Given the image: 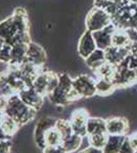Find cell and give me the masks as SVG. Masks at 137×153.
Masks as SVG:
<instances>
[{"label":"cell","mask_w":137,"mask_h":153,"mask_svg":"<svg viewBox=\"0 0 137 153\" xmlns=\"http://www.w3.org/2000/svg\"><path fill=\"white\" fill-rule=\"evenodd\" d=\"M54 127L59 131V133L61 134L64 139L68 138L69 136H71L74 133L72 125L70 123V120H63V118H57Z\"/></svg>","instance_id":"83f0119b"},{"label":"cell","mask_w":137,"mask_h":153,"mask_svg":"<svg viewBox=\"0 0 137 153\" xmlns=\"http://www.w3.org/2000/svg\"><path fill=\"white\" fill-rule=\"evenodd\" d=\"M95 85L96 95L99 96H109L112 93H114L115 90H117L114 82L112 80H109V79L97 78V80H95Z\"/></svg>","instance_id":"7402d4cb"},{"label":"cell","mask_w":137,"mask_h":153,"mask_svg":"<svg viewBox=\"0 0 137 153\" xmlns=\"http://www.w3.org/2000/svg\"><path fill=\"white\" fill-rule=\"evenodd\" d=\"M134 152H135V150H134L133 146H132L130 139H129V136H126L119 153H134Z\"/></svg>","instance_id":"f546056e"},{"label":"cell","mask_w":137,"mask_h":153,"mask_svg":"<svg viewBox=\"0 0 137 153\" xmlns=\"http://www.w3.org/2000/svg\"><path fill=\"white\" fill-rule=\"evenodd\" d=\"M89 113L85 108H78L74 110L70 117V123L73 128V132L75 134L81 136L83 138H87L86 126L88 122Z\"/></svg>","instance_id":"9c48e42d"},{"label":"cell","mask_w":137,"mask_h":153,"mask_svg":"<svg viewBox=\"0 0 137 153\" xmlns=\"http://www.w3.org/2000/svg\"><path fill=\"white\" fill-rule=\"evenodd\" d=\"M26 61H28V62L38 66L40 68H43L44 65L46 62L45 50L39 44L34 43V42L31 41L28 45Z\"/></svg>","instance_id":"7c38bea8"},{"label":"cell","mask_w":137,"mask_h":153,"mask_svg":"<svg viewBox=\"0 0 137 153\" xmlns=\"http://www.w3.org/2000/svg\"><path fill=\"white\" fill-rule=\"evenodd\" d=\"M56 120L57 118L51 117H43L38 120L34 129V141L39 149L43 150L46 147L44 136H45L47 130L55 126Z\"/></svg>","instance_id":"ba28073f"},{"label":"cell","mask_w":137,"mask_h":153,"mask_svg":"<svg viewBox=\"0 0 137 153\" xmlns=\"http://www.w3.org/2000/svg\"><path fill=\"white\" fill-rule=\"evenodd\" d=\"M22 126L16 123L14 120H12L11 117H7L5 114L4 115V118L2 120L1 125H0V128L2 129V131L4 132V134L7 136V138L11 139L14 135L17 133V131L21 129Z\"/></svg>","instance_id":"cb8c5ba5"},{"label":"cell","mask_w":137,"mask_h":153,"mask_svg":"<svg viewBox=\"0 0 137 153\" xmlns=\"http://www.w3.org/2000/svg\"><path fill=\"white\" fill-rule=\"evenodd\" d=\"M5 139H9V138H7V136L4 134V132L2 131L1 128H0V141H1V140H5Z\"/></svg>","instance_id":"d590c367"},{"label":"cell","mask_w":137,"mask_h":153,"mask_svg":"<svg viewBox=\"0 0 137 153\" xmlns=\"http://www.w3.org/2000/svg\"><path fill=\"white\" fill-rule=\"evenodd\" d=\"M22 100L26 103L27 105H29L30 107H32L33 109L38 111L39 109H41V107L44 104V98L45 96L36 91L33 87H28L24 90H22L19 93H17Z\"/></svg>","instance_id":"8fae6325"},{"label":"cell","mask_w":137,"mask_h":153,"mask_svg":"<svg viewBox=\"0 0 137 153\" xmlns=\"http://www.w3.org/2000/svg\"><path fill=\"white\" fill-rule=\"evenodd\" d=\"M130 54L132 56H134V57L137 58V41L134 42V43H132V45L130 47Z\"/></svg>","instance_id":"e575fe53"},{"label":"cell","mask_w":137,"mask_h":153,"mask_svg":"<svg viewBox=\"0 0 137 153\" xmlns=\"http://www.w3.org/2000/svg\"><path fill=\"white\" fill-rule=\"evenodd\" d=\"M58 85V75L52 71H41L33 81V87L40 94L47 97V95Z\"/></svg>","instance_id":"5b68a950"},{"label":"cell","mask_w":137,"mask_h":153,"mask_svg":"<svg viewBox=\"0 0 137 153\" xmlns=\"http://www.w3.org/2000/svg\"><path fill=\"white\" fill-rule=\"evenodd\" d=\"M12 147L11 139H5L0 141V153H10Z\"/></svg>","instance_id":"4dcf8cb0"},{"label":"cell","mask_w":137,"mask_h":153,"mask_svg":"<svg viewBox=\"0 0 137 153\" xmlns=\"http://www.w3.org/2000/svg\"><path fill=\"white\" fill-rule=\"evenodd\" d=\"M129 132V122L124 117H114L106 120V133L109 135H125Z\"/></svg>","instance_id":"4fadbf2b"},{"label":"cell","mask_w":137,"mask_h":153,"mask_svg":"<svg viewBox=\"0 0 137 153\" xmlns=\"http://www.w3.org/2000/svg\"><path fill=\"white\" fill-rule=\"evenodd\" d=\"M129 139H130V142L134 148V150L137 151V132L132 134L131 136H129Z\"/></svg>","instance_id":"836d02e7"},{"label":"cell","mask_w":137,"mask_h":153,"mask_svg":"<svg viewBox=\"0 0 137 153\" xmlns=\"http://www.w3.org/2000/svg\"><path fill=\"white\" fill-rule=\"evenodd\" d=\"M11 56V45L5 43L2 49L0 50V62L9 65Z\"/></svg>","instance_id":"f1b7e54d"},{"label":"cell","mask_w":137,"mask_h":153,"mask_svg":"<svg viewBox=\"0 0 137 153\" xmlns=\"http://www.w3.org/2000/svg\"><path fill=\"white\" fill-rule=\"evenodd\" d=\"M74 89L80 98H92L96 95L95 80L92 76L82 74L73 79Z\"/></svg>","instance_id":"52a82bcc"},{"label":"cell","mask_w":137,"mask_h":153,"mask_svg":"<svg viewBox=\"0 0 137 153\" xmlns=\"http://www.w3.org/2000/svg\"><path fill=\"white\" fill-rule=\"evenodd\" d=\"M104 52H106V61L117 66L128 57V55L130 54V48L117 47L112 45L111 47L106 49Z\"/></svg>","instance_id":"9a60e30c"},{"label":"cell","mask_w":137,"mask_h":153,"mask_svg":"<svg viewBox=\"0 0 137 153\" xmlns=\"http://www.w3.org/2000/svg\"><path fill=\"white\" fill-rule=\"evenodd\" d=\"M126 0H94V6L104 9L113 18L117 13Z\"/></svg>","instance_id":"ac0fdd59"},{"label":"cell","mask_w":137,"mask_h":153,"mask_svg":"<svg viewBox=\"0 0 137 153\" xmlns=\"http://www.w3.org/2000/svg\"><path fill=\"white\" fill-rule=\"evenodd\" d=\"M47 98L52 104L58 107H64L74 101L81 99L74 89L73 79L68 74L58 75V85L47 95Z\"/></svg>","instance_id":"7a4b0ae2"},{"label":"cell","mask_w":137,"mask_h":153,"mask_svg":"<svg viewBox=\"0 0 137 153\" xmlns=\"http://www.w3.org/2000/svg\"><path fill=\"white\" fill-rule=\"evenodd\" d=\"M116 68L117 66L112 65L106 61L104 65L99 68L96 71H94V74L96 75L97 78H103V79H109V80L113 81V78L116 73Z\"/></svg>","instance_id":"4316f807"},{"label":"cell","mask_w":137,"mask_h":153,"mask_svg":"<svg viewBox=\"0 0 137 153\" xmlns=\"http://www.w3.org/2000/svg\"><path fill=\"white\" fill-rule=\"evenodd\" d=\"M116 30V27L114 24H111L109 26L106 27L103 30L93 32V37L95 40L97 49H101V50H106L109 47L112 46V37Z\"/></svg>","instance_id":"5bb4252c"},{"label":"cell","mask_w":137,"mask_h":153,"mask_svg":"<svg viewBox=\"0 0 137 153\" xmlns=\"http://www.w3.org/2000/svg\"><path fill=\"white\" fill-rule=\"evenodd\" d=\"M87 136L106 133V120L101 117H89L86 126Z\"/></svg>","instance_id":"d6986e66"},{"label":"cell","mask_w":137,"mask_h":153,"mask_svg":"<svg viewBox=\"0 0 137 153\" xmlns=\"http://www.w3.org/2000/svg\"><path fill=\"white\" fill-rule=\"evenodd\" d=\"M108 138H109L108 133L87 136L89 146L97 148V149H103V147L106 146V141H108Z\"/></svg>","instance_id":"484cf974"},{"label":"cell","mask_w":137,"mask_h":153,"mask_svg":"<svg viewBox=\"0 0 137 153\" xmlns=\"http://www.w3.org/2000/svg\"><path fill=\"white\" fill-rule=\"evenodd\" d=\"M44 140H45V145L47 146H58L61 145L63 143V136L59 133V131L55 127H52L49 130H47L44 136Z\"/></svg>","instance_id":"d4e9b609"},{"label":"cell","mask_w":137,"mask_h":153,"mask_svg":"<svg viewBox=\"0 0 137 153\" xmlns=\"http://www.w3.org/2000/svg\"><path fill=\"white\" fill-rule=\"evenodd\" d=\"M111 24H113L112 16L104 9L99 8V7L93 6V8H91L86 16V30L92 32V33L103 30Z\"/></svg>","instance_id":"277c9868"},{"label":"cell","mask_w":137,"mask_h":153,"mask_svg":"<svg viewBox=\"0 0 137 153\" xmlns=\"http://www.w3.org/2000/svg\"><path fill=\"white\" fill-rule=\"evenodd\" d=\"M134 153H137V151H135V152H134Z\"/></svg>","instance_id":"74e56055"},{"label":"cell","mask_w":137,"mask_h":153,"mask_svg":"<svg viewBox=\"0 0 137 153\" xmlns=\"http://www.w3.org/2000/svg\"><path fill=\"white\" fill-rule=\"evenodd\" d=\"M113 82L117 89L128 87V86L137 82L135 71L131 70L128 66V57L124 61H122L119 65H117Z\"/></svg>","instance_id":"8992f818"},{"label":"cell","mask_w":137,"mask_h":153,"mask_svg":"<svg viewBox=\"0 0 137 153\" xmlns=\"http://www.w3.org/2000/svg\"><path fill=\"white\" fill-rule=\"evenodd\" d=\"M97 49L95 40H94L93 33L86 30L81 35L77 45V52L78 55L83 59H86L89 55Z\"/></svg>","instance_id":"30bf717a"},{"label":"cell","mask_w":137,"mask_h":153,"mask_svg":"<svg viewBox=\"0 0 137 153\" xmlns=\"http://www.w3.org/2000/svg\"><path fill=\"white\" fill-rule=\"evenodd\" d=\"M29 43H16L11 45V56L8 66H19L26 61Z\"/></svg>","instance_id":"2e32d148"},{"label":"cell","mask_w":137,"mask_h":153,"mask_svg":"<svg viewBox=\"0 0 137 153\" xmlns=\"http://www.w3.org/2000/svg\"><path fill=\"white\" fill-rule=\"evenodd\" d=\"M0 37L9 45L31 42L29 21L24 8L17 7L11 16L0 22Z\"/></svg>","instance_id":"6da1fadb"},{"label":"cell","mask_w":137,"mask_h":153,"mask_svg":"<svg viewBox=\"0 0 137 153\" xmlns=\"http://www.w3.org/2000/svg\"><path fill=\"white\" fill-rule=\"evenodd\" d=\"M43 153H68L64 149L61 145L58 146H47L42 150Z\"/></svg>","instance_id":"1f68e13d"},{"label":"cell","mask_w":137,"mask_h":153,"mask_svg":"<svg viewBox=\"0 0 137 153\" xmlns=\"http://www.w3.org/2000/svg\"><path fill=\"white\" fill-rule=\"evenodd\" d=\"M83 139H85V138L73 133L71 136L63 140L61 146L68 153H75L80 149L82 143H83Z\"/></svg>","instance_id":"44dd1931"},{"label":"cell","mask_w":137,"mask_h":153,"mask_svg":"<svg viewBox=\"0 0 137 153\" xmlns=\"http://www.w3.org/2000/svg\"><path fill=\"white\" fill-rule=\"evenodd\" d=\"M125 138V135H109L106 144L103 149V153H119Z\"/></svg>","instance_id":"ffe728a7"},{"label":"cell","mask_w":137,"mask_h":153,"mask_svg":"<svg viewBox=\"0 0 137 153\" xmlns=\"http://www.w3.org/2000/svg\"><path fill=\"white\" fill-rule=\"evenodd\" d=\"M112 45L117 46V47L130 48L132 45V42L129 39L125 30L116 28L113 34V37H112Z\"/></svg>","instance_id":"603a6c76"},{"label":"cell","mask_w":137,"mask_h":153,"mask_svg":"<svg viewBox=\"0 0 137 153\" xmlns=\"http://www.w3.org/2000/svg\"><path fill=\"white\" fill-rule=\"evenodd\" d=\"M3 111L7 117L14 120L22 127L33 122L37 114V110L27 105L19 98V94H13L7 99Z\"/></svg>","instance_id":"3957f363"},{"label":"cell","mask_w":137,"mask_h":153,"mask_svg":"<svg viewBox=\"0 0 137 153\" xmlns=\"http://www.w3.org/2000/svg\"><path fill=\"white\" fill-rule=\"evenodd\" d=\"M84 60H85V65L90 70L93 71L94 73V71H96L99 68H101L106 62V52H104V50H101V49H96L94 52H92Z\"/></svg>","instance_id":"e0dca14e"},{"label":"cell","mask_w":137,"mask_h":153,"mask_svg":"<svg viewBox=\"0 0 137 153\" xmlns=\"http://www.w3.org/2000/svg\"><path fill=\"white\" fill-rule=\"evenodd\" d=\"M78 153H103V149H97V148H94L92 146H88L85 149L79 151Z\"/></svg>","instance_id":"d6a6232c"},{"label":"cell","mask_w":137,"mask_h":153,"mask_svg":"<svg viewBox=\"0 0 137 153\" xmlns=\"http://www.w3.org/2000/svg\"><path fill=\"white\" fill-rule=\"evenodd\" d=\"M4 44H5V41H4L3 39L1 38V37H0V50H1L2 47L4 46Z\"/></svg>","instance_id":"8d00e7d4"}]
</instances>
